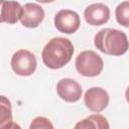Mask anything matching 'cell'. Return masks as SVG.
Returning a JSON list of instances; mask_svg holds the SVG:
<instances>
[{"mask_svg":"<svg viewBox=\"0 0 129 129\" xmlns=\"http://www.w3.org/2000/svg\"><path fill=\"white\" fill-rule=\"evenodd\" d=\"M74 51V44L70 39L53 37L44 45L41 51V58L46 68L58 70L70 62Z\"/></svg>","mask_w":129,"mask_h":129,"instance_id":"obj_1","label":"cell"},{"mask_svg":"<svg viewBox=\"0 0 129 129\" xmlns=\"http://www.w3.org/2000/svg\"><path fill=\"white\" fill-rule=\"evenodd\" d=\"M94 44L101 52L120 56L128 50V38L125 32L115 28H103L94 37Z\"/></svg>","mask_w":129,"mask_h":129,"instance_id":"obj_2","label":"cell"},{"mask_svg":"<svg viewBox=\"0 0 129 129\" xmlns=\"http://www.w3.org/2000/svg\"><path fill=\"white\" fill-rule=\"evenodd\" d=\"M76 69L78 73L84 77H97L104 69L102 57L94 50H84L76 57Z\"/></svg>","mask_w":129,"mask_h":129,"instance_id":"obj_3","label":"cell"},{"mask_svg":"<svg viewBox=\"0 0 129 129\" xmlns=\"http://www.w3.org/2000/svg\"><path fill=\"white\" fill-rule=\"evenodd\" d=\"M12 71L21 77H28L33 75L36 70L37 61L35 55L27 49H19L15 51L11 57Z\"/></svg>","mask_w":129,"mask_h":129,"instance_id":"obj_4","label":"cell"},{"mask_svg":"<svg viewBox=\"0 0 129 129\" xmlns=\"http://www.w3.org/2000/svg\"><path fill=\"white\" fill-rule=\"evenodd\" d=\"M53 23L54 27L59 32L72 34L79 29L81 20L79 14L76 11L71 9H61L54 15Z\"/></svg>","mask_w":129,"mask_h":129,"instance_id":"obj_5","label":"cell"},{"mask_svg":"<svg viewBox=\"0 0 129 129\" xmlns=\"http://www.w3.org/2000/svg\"><path fill=\"white\" fill-rule=\"evenodd\" d=\"M84 103L90 111L95 113H100L104 111L109 105L108 92L100 87L90 88L85 93Z\"/></svg>","mask_w":129,"mask_h":129,"instance_id":"obj_6","label":"cell"},{"mask_svg":"<svg viewBox=\"0 0 129 129\" xmlns=\"http://www.w3.org/2000/svg\"><path fill=\"white\" fill-rule=\"evenodd\" d=\"M56 93L64 102L76 103L82 97V87L77 81L70 78H64L57 82Z\"/></svg>","mask_w":129,"mask_h":129,"instance_id":"obj_7","label":"cell"},{"mask_svg":"<svg viewBox=\"0 0 129 129\" xmlns=\"http://www.w3.org/2000/svg\"><path fill=\"white\" fill-rule=\"evenodd\" d=\"M44 19V10L37 3H25L22 6V15L20 22L24 27L35 28Z\"/></svg>","mask_w":129,"mask_h":129,"instance_id":"obj_8","label":"cell"},{"mask_svg":"<svg viewBox=\"0 0 129 129\" xmlns=\"http://www.w3.org/2000/svg\"><path fill=\"white\" fill-rule=\"evenodd\" d=\"M84 17L88 24L99 26L107 23L110 19V9L104 3H93L85 9Z\"/></svg>","mask_w":129,"mask_h":129,"instance_id":"obj_9","label":"cell"},{"mask_svg":"<svg viewBox=\"0 0 129 129\" xmlns=\"http://www.w3.org/2000/svg\"><path fill=\"white\" fill-rule=\"evenodd\" d=\"M0 15L2 22L15 24L21 18L22 6L16 1H2Z\"/></svg>","mask_w":129,"mask_h":129,"instance_id":"obj_10","label":"cell"},{"mask_svg":"<svg viewBox=\"0 0 129 129\" xmlns=\"http://www.w3.org/2000/svg\"><path fill=\"white\" fill-rule=\"evenodd\" d=\"M74 129H110V125L105 116L96 113L80 120Z\"/></svg>","mask_w":129,"mask_h":129,"instance_id":"obj_11","label":"cell"},{"mask_svg":"<svg viewBox=\"0 0 129 129\" xmlns=\"http://www.w3.org/2000/svg\"><path fill=\"white\" fill-rule=\"evenodd\" d=\"M13 124L12 107L9 99L0 95V129H10Z\"/></svg>","mask_w":129,"mask_h":129,"instance_id":"obj_12","label":"cell"},{"mask_svg":"<svg viewBox=\"0 0 129 129\" xmlns=\"http://www.w3.org/2000/svg\"><path fill=\"white\" fill-rule=\"evenodd\" d=\"M115 15H116V20L120 25L124 27H128L129 26V2L124 1L118 4L115 10Z\"/></svg>","mask_w":129,"mask_h":129,"instance_id":"obj_13","label":"cell"},{"mask_svg":"<svg viewBox=\"0 0 129 129\" xmlns=\"http://www.w3.org/2000/svg\"><path fill=\"white\" fill-rule=\"evenodd\" d=\"M29 129H54V127L48 118L43 116H37L31 121Z\"/></svg>","mask_w":129,"mask_h":129,"instance_id":"obj_14","label":"cell"},{"mask_svg":"<svg viewBox=\"0 0 129 129\" xmlns=\"http://www.w3.org/2000/svg\"><path fill=\"white\" fill-rule=\"evenodd\" d=\"M10 129H21V127H20L17 123H14V122H13V124H12V126H11Z\"/></svg>","mask_w":129,"mask_h":129,"instance_id":"obj_15","label":"cell"},{"mask_svg":"<svg viewBox=\"0 0 129 129\" xmlns=\"http://www.w3.org/2000/svg\"><path fill=\"white\" fill-rule=\"evenodd\" d=\"M1 4H2V1H0V11H1ZM0 23H2V20H1V15H0Z\"/></svg>","mask_w":129,"mask_h":129,"instance_id":"obj_16","label":"cell"}]
</instances>
